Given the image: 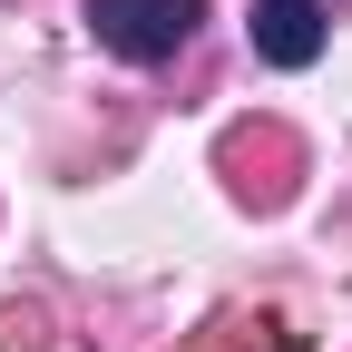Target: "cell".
Listing matches in <instances>:
<instances>
[{
    "label": "cell",
    "mask_w": 352,
    "mask_h": 352,
    "mask_svg": "<svg viewBox=\"0 0 352 352\" xmlns=\"http://www.w3.org/2000/svg\"><path fill=\"white\" fill-rule=\"evenodd\" d=\"M206 0H88V30H98V50L127 59V69H157L196 39Z\"/></svg>",
    "instance_id": "1"
},
{
    "label": "cell",
    "mask_w": 352,
    "mask_h": 352,
    "mask_svg": "<svg viewBox=\"0 0 352 352\" xmlns=\"http://www.w3.org/2000/svg\"><path fill=\"white\" fill-rule=\"evenodd\" d=\"M254 59L264 69H314L323 59V39H333V20H323V0H254Z\"/></svg>",
    "instance_id": "2"
},
{
    "label": "cell",
    "mask_w": 352,
    "mask_h": 352,
    "mask_svg": "<svg viewBox=\"0 0 352 352\" xmlns=\"http://www.w3.org/2000/svg\"><path fill=\"white\" fill-rule=\"evenodd\" d=\"M186 352H294V333H284L274 314H254V323H245V314H226V323H206Z\"/></svg>",
    "instance_id": "3"
}]
</instances>
